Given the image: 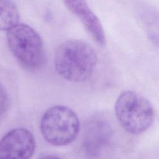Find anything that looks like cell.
Instances as JSON below:
<instances>
[{"label": "cell", "mask_w": 159, "mask_h": 159, "mask_svg": "<svg viewBox=\"0 0 159 159\" xmlns=\"http://www.w3.org/2000/svg\"><path fill=\"white\" fill-rule=\"evenodd\" d=\"M55 68L62 78L82 82L92 75L98 61L94 48L88 42L69 40L60 44L55 53Z\"/></svg>", "instance_id": "1"}, {"label": "cell", "mask_w": 159, "mask_h": 159, "mask_svg": "<svg viewBox=\"0 0 159 159\" xmlns=\"http://www.w3.org/2000/svg\"><path fill=\"white\" fill-rule=\"evenodd\" d=\"M116 119L128 133L139 135L152 125L155 113L152 103L133 91H125L117 97L114 106Z\"/></svg>", "instance_id": "2"}, {"label": "cell", "mask_w": 159, "mask_h": 159, "mask_svg": "<svg viewBox=\"0 0 159 159\" xmlns=\"http://www.w3.org/2000/svg\"><path fill=\"white\" fill-rule=\"evenodd\" d=\"M9 48L17 61L26 70L40 69L46 61L43 40L30 26L18 24L7 31Z\"/></svg>", "instance_id": "3"}, {"label": "cell", "mask_w": 159, "mask_h": 159, "mask_svg": "<svg viewBox=\"0 0 159 159\" xmlns=\"http://www.w3.org/2000/svg\"><path fill=\"white\" fill-rule=\"evenodd\" d=\"M80 126L76 114L65 106L49 107L40 120L43 137L55 146H63L73 142L79 132Z\"/></svg>", "instance_id": "4"}, {"label": "cell", "mask_w": 159, "mask_h": 159, "mask_svg": "<svg viewBox=\"0 0 159 159\" xmlns=\"http://www.w3.org/2000/svg\"><path fill=\"white\" fill-rule=\"evenodd\" d=\"M35 146L34 137L29 130L12 129L0 140V159H30Z\"/></svg>", "instance_id": "5"}, {"label": "cell", "mask_w": 159, "mask_h": 159, "mask_svg": "<svg viewBox=\"0 0 159 159\" xmlns=\"http://www.w3.org/2000/svg\"><path fill=\"white\" fill-rule=\"evenodd\" d=\"M107 116L97 115L86 124L83 144L86 152L96 156L107 146L114 136V129Z\"/></svg>", "instance_id": "6"}, {"label": "cell", "mask_w": 159, "mask_h": 159, "mask_svg": "<svg viewBox=\"0 0 159 159\" xmlns=\"http://www.w3.org/2000/svg\"><path fill=\"white\" fill-rule=\"evenodd\" d=\"M64 3L66 8L81 20L94 40L99 45H105L106 36L102 24L88 3L79 0H67Z\"/></svg>", "instance_id": "7"}, {"label": "cell", "mask_w": 159, "mask_h": 159, "mask_svg": "<svg viewBox=\"0 0 159 159\" xmlns=\"http://www.w3.org/2000/svg\"><path fill=\"white\" fill-rule=\"evenodd\" d=\"M135 11L148 39L159 49V10L148 4L139 2Z\"/></svg>", "instance_id": "8"}, {"label": "cell", "mask_w": 159, "mask_h": 159, "mask_svg": "<svg viewBox=\"0 0 159 159\" xmlns=\"http://www.w3.org/2000/svg\"><path fill=\"white\" fill-rule=\"evenodd\" d=\"M20 14L16 4L9 0H0V30L8 31L19 24Z\"/></svg>", "instance_id": "9"}, {"label": "cell", "mask_w": 159, "mask_h": 159, "mask_svg": "<svg viewBox=\"0 0 159 159\" xmlns=\"http://www.w3.org/2000/svg\"><path fill=\"white\" fill-rule=\"evenodd\" d=\"M9 106V98L6 90L0 83V120L5 116Z\"/></svg>", "instance_id": "10"}, {"label": "cell", "mask_w": 159, "mask_h": 159, "mask_svg": "<svg viewBox=\"0 0 159 159\" xmlns=\"http://www.w3.org/2000/svg\"><path fill=\"white\" fill-rule=\"evenodd\" d=\"M40 159H60V158L55 157V156H53V155H48V156H45L43 157Z\"/></svg>", "instance_id": "11"}]
</instances>
